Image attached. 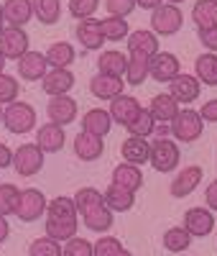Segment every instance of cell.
Masks as SVG:
<instances>
[{
	"instance_id": "cell-1",
	"label": "cell",
	"mask_w": 217,
	"mask_h": 256,
	"mask_svg": "<svg viewBox=\"0 0 217 256\" xmlns=\"http://www.w3.org/2000/svg\"><path fill=\"white\" fill-rule=\"evenodd\" d=\"M3 126L15 136H26L36 128V108L26 100H15L5 105L3 110Z\"/></svg>"
},
{
	"instance_id": "cell-2",
	"label": "cell",
	"mask_w": 217,
	"mask_h": 256,
	"mask_svg": "<svg viewBox=\"0 0 217 256\" xmlns=\"http://www.w3.org/2000/svg\"><path fill=\"white\" fill-rule=\"evenodd\" d=\"M179 159H182V152H179V144L174 138H156L151 144V154H148V164L156 169V172L166 174V172H174L179 166Z\"/></svg>"
},
{
	"instance_id": "cell-3",
	"label": "cell",
	"mask_w": 217,
	"mask_h": 256,
	"mask_svg": "<svg viewBox=\"0 0 217 256\" xmlns=\"http://www.w3.org/2000/svg\"><path fill=\"white\" fill-rule=\"evenodd\" d=\"M182 26H184V13L179 10V6L161 3L156 10H151V31L156 36H174L182 31Z\"/></svg>"
},
{
	"instance_id": "cell-4",
	"label": "cell",
	"mask_w": 217,
	"mask_h": 256,
	"mask_svg": "<svg viewBox=\"0 0 217 256\" xmlns=\"http://www.w3.org/2000/svg\"><path fill=\"white\" fill-rule=\"evenodd\" d=\"M171 136L179 138L184 144H192L197 141L202 136V128H205V120L200 116V110H192V108H182L177 113V118H174L171 123Z\"/></svg>"
},
{
	"instance_id": "cell-5",
	"label": "cell",
	"mask_w": 217,
	"mask_h": 256,
	"mask_svg": "<svg viewBox=\"0 0 217 256\" xmlns=\"http://www.w3.org/2000/svg\"><path fill=\"white\" fill-rule=\"evenodd\" d=\"M13 169L20 177H33L43 169V152L36 146V141L20 144L13 152Z\"/></svg>"
},
{
	"instance_id": "cell-6",
	"label": "cell",
	"mask_w": 217,
	"mask_h": 256,
	"mask_svg": "<svg viewBox=\"0 0 217 256\" xmlns=\"http://www.w3.org/2000/svg\"><path fill=\"white\" fill-rule=\"evenodd\" d=\"M46 205H49V200L43 198L41 190H36V187L20 190V200H18L15 218L23 220V223H33V220H38L43 212H46Z\"/></svg>"
},
{
	"instance_id": "cell-7",
	"label": "cell",
	"mask_w": 217,
	"mask_h": 256,
	"mask_svg": "<svg viewBox=\"0 0 217 256\" xmlns=\"http://www.w3.org/2000/svg\"><path fill=\"white\" fill-rule=\"evenodd\" d=\"M182 226L187 228V233L192 238H205V236H210V233L215 230V212L210 208H205V205L189 208L184 212V223Z\"/></svg>"
},
{
	"instance_id": "cell-8",
	"label": "cell",
	"mask_w": 217,
	"mask_h": 256,
	"mask_svg": "<svg viewBox=\"0 0 217 256\" xmlns=\"http://www.w3.org/2000/svg\"><path fill=\"white\" fill-rule=\"evenodd\" d=\"M179 72H182V62L171 52H156L148 59V77H154L156 82H171Z\"/></svg>"
},
{
	"instance_id": "cell-9",
	"label": "cell",
	"mask_w": 217,
	"mask_h": 256,
	"mask_svg": "<svg viewBox=\"0 0 217 256\" xmlns=\"http://www.w3.org/2000/svg\"><path fill=\"white\" fill-rule=\"evenodd\" d=\"M128 56H143V59H151L159 49V36L151 31V28H138V31H130L128 38Z\"/></svg>"
},
{
	"instance_id": "cell-10",
	"label": "cell",
	"mask_w": 217,
	"mask_h": 256,
	"mask_svg": "<svg viewBox=\"0 0 217 256\" xmlns=\"http://www.w3.org/2000/svg\"><path fill=\"white\" fill-rule=\"evenodd\" d=\"M202 177H205V172H202L200 164H189V166L179 169L177 177H174L171 184H169L171 198H187V195H192V192L200 187Z\"/></svg>"
},
{
	"instance_id": "cell-11",
	"label": "cell",
	"mask_w": 217,
	"mask_h": 256,
	"mask_svg": "<svg viewBox=\"0 0 217 256\" xmlns=\"http://www.w3.org/2000/svg\"><path fill=\"white\" fill-rule=\"evenodd\" d=\"M200 92H202V84H200V80L194 77V74H184V72H179L177 77L169 82V95L177 100L179 105H189V102H194V100L200 98Z\"/></svg>"
},
{
	"instance_id": "cell-12",
	"label": "cell",
	"mask_w": 217,
	"mask_h": 256,
	"mask_svg": "<svg viewBox=\"0 0 217 256\" xmlns=\"http://www.w3.org/2000/svg\"><path fill=\"white\" fill-rule=\"evenodd\" d=\"M77 113H79V105L74 98L69 95H56L49 100L46 105V116H49V123H56V126H69L72 120H77Z\"/></svg>"
},
{
	"instance_id": "cell-13",
	"label": "cell",
	"mask_w": 217,
	"mask_h": 256,
	"mask_svg": "<svg viewBox=\"0 0 217 256\" xmlns=\"http://www.w3.org/2000/svg\"><path fill=\"white\" fill-rule=\"evenodd\" d=\"M15 64H18V77H23L26 82H38V80L46 77V72H49L46 54H43V52H33V49H28Z\"/></svg>"
},
{
	"instance_id": "cell-14",
	"label": "cell",
	"mask_w": 217,
	"mask_h": 256,
	"mask_svg": "<svg viewBox=\"0 0 217 256\" xmlns=\"http://www.w3.org/2000/svg\"><path fill=\"white\" fill-rule=\"evenodd\" d=\"M0 52L5 59H20L28 52V34L26 28H15V26H5L0 34Z\"/></svg>"
},
{
	"instance_id": "cell-15",
	"label": "cell",
	"mask_w": 217,
	"mask_h": 256,
	"mask_svg": "<svg viewBox=\"0 0 217 256\" xmlns=\"http://www.w3.org/2000/svg\"><path fill=\"white\" fill-rule=\"evenodd\" d=\"M74 36H77V41L82 44V49H87V52H97V49H102V44H105L102 26H100V20H97V18L77 20Z\"/></svg>"
},
{
	"instance_id": "cell-16",
	"label": "cell",
	"mask_w": 217,
	"mask_h": 256,
	"mask_svg": "<svg viewBox=\"0 0 217 256\" xmlns=\"http://www.w3.org/2000/svg\"><path fill=\"white\" fill-rule=\"evenodd\" d=\"M64 128L56 123H43L36 131V146L41 148L43 154H56L64 148Z\"/></svg>"
},
{
	"instance_id": "cell-17",
	"label": "cell",
	"mask_w": 217,
	"mask_h": 256,
	"mask_svg": "<svg viewBox=\"0 0 217 256\" xmlns=\"http://www.w3.org/2000/svg\"><path fill=\"white\" fill-rule=\"evenodd\" d=\"M125 90V82L123 77H110V74H95L90 80V92L100 100H115L118 95H123Z\"/></svg>"
},
{
	"instance_id": "cell-18",
	"label": "cell",
	"mask_w": 217,
	"mask_h": 256,
	"mask_svg": "<svg viewBox=\"0 0 217 256\" xmlns=\"http://www.w3.org/2000/svg\"><path fill=\"white\" fill-rule=\"evenodd\" d=\"M41 84L49 98L69 95V90L74 88V74H72V70H49L46 77L41 80Z\"/></svg>"
},
{
	"instance_id": "cell-19",
	"label": "cell",
	"mask_w": 217,
	"mask_h": 256,
	"mask_svg": "<svg viewBox=\"0 0 217 256\" xmlns=\"http://www.w3.org/2000/svg\"><path fill=\"white\" fill-rule=\"evenodd\" d=\"M110 128H113V118H110V110H105V108H92L82 118V131L92 134L97 138H105L110 134Z\"/></svg>"
},
{
	"instance_id": "cell-20",
	"label": "cell",
	"mask_w": 217,
	"mask_h": 256,
	"mask_svg": "<svg viewBox=\"0 0 217 256\" xmlns=\"http://www.w3.org/2000/svg\"><path fill=\"white\" fill-rule=\"evenodd\" d=\"M143 108V105L133 98V95H118L115 100H110V118L113 123H120V126H128L130 120H133L138 116V110Z\"/></svg>"
},
{
	"instance_id": "cell-21",
	"label": "cell",
	"mask_w": 217,
	"mask_h": 256,
	"mask_svg": "<svg viewBox=\"0 0 217 256\" xmlns=\"http://www.w3.org/2000/svg\"><path fill=\"white\" fill-rule=\"evenodd\" d=\"M113 184L128 190V192H136L143 187V172H141V166L136 164H128V162H120L115 169H113Z\"/></svg>"
},
{
	"instance_id": "cell-22",
	"label": "cell",
	"mask_w": 217,
	"mask_h": 256,
	"mask_svg": "<svg viewBox=\"0 0 217 256\" xmlns=\"http://www.w3.org/2000/svg\"><path fill=\"white\" fill-rule=\"evenodd\" d=\"M3 16H5L8 26L23 28L28 20L33 18V3H31V0H5V3H3Z\"/></svg>"
},
{
	"instance_id": "cell-23",
	"label": "cell",
	"mask_w": 217,
	"mask_h": 256,
	"mask_svg": "<svg viewBox=\"0 0 217 256\" xmlns=\"http://www.w3.org/2000/svg\"><path fill=\"white\" fill-rule=\"evenodd\" d=\"M102 152H105V141L102 138H97L92 134H84V131H79L74 136V154H77V159L95 162V159L102 156Z\"/></svg>"
},
{
	"instance_id": "cell-24",
	"label": "cell",
	"mask_w": 217,
	"mask_h": 256,
	"mask_svg": "<svg viewBox=\"0 0 217 256\" xmlns=\"http://www.w3.org/2000/svg\"><path fill=\"white\" fill-rule=\"evenodd\" d=\"M120 154H123V162L141 166V164L148 162L151 141H148V138H138V136H128V138L120 144Z\"/></svg>"
},
{
	"instance_id": "cell-25",
	"label": "cell",
	"mask_w": 217,
	"mask_h": 256,
	"mask_svg": "<svg viewBox=\"0 0 217 256\" xmlns=\"http://www.w3.org/2000/svg\"><path fill=\"white\" fill-rule=\"evenodd\" d=\"M77 59V52L69 41H54V44L46 49V62L49 70H69L72 62Z\"/></svg>"
},
{
	"instance_id": "cell-26",
	"label": "cell",
	"mask_w": 217,
	"mask_h": 256,
	"mask_svg": "<svg viewBox=\"0 0 217 256\" xmlns=\"http://www.w3.org/2000/svg\"><path fill=\"white\" fill-rule=\"evenodd\" d=\"M148 110H151V116H154L156 123H171L182 108H179V102L174 100L169 92H161V95H154V100H151V105H148Z\"/></svg>"
},
{
	"instance_id": "cell-27",
	"label": "cell",
	"mask_w": 217,
	"mask_h": 256,
	"mask_svg": "<svg viewBox=\"0 0 217 256\" xmlns=\"http://www.w3.org/2000/svg\"><path fill=\"white\" fill-rule=\"evenodd\" d=\"M128 67V56L118 49H107L97 56V70L100 74H110V77H123Z\"/></svg>"
},
{
	"instance_id": "cell-28",
	"label": "cell",
	"mask_w": 217,
	"mask_h": 256,
	"mask_svg": "<svg viewBox=\"0 0 217 256\" xmlns=\"http://www.w3.org/2000/svg\"><path fill=\"white\" fill-rule=\"evenodd\" d=\"M82 220H84V226L90 228V230L102 233V236H105V233L113 228V223H115V212L102 202L100 208H95V210H90V212H84Z\"/></svg>"
},
{
	"instance_id": "cell-29",
	"label": "cell",
	"mask_w": 217,
	"mask_h": 256,
	"mask_svg": "<svg viewBox=\"0 0 217 256\" xmlns=\"http://www.w3.org/2000/svg\"><path fill=\"white\" fill-rule=\"evenodd\" d=\"M105 205L110 208L113 212H128L130 208L136 205V195L110 182V184H107V190H105Z\"/></svg>"
},
{
	"instance_id": "cell-30",
	"label": "cell",
	"mask_w": 217,
	"mask_h": 256,
	"mask_svg": "<svg viewBox=\"0 0 217 256\" xmlns=\"http://www.w3.org/2000/svg\"><path fill=\"white\" fill-rule=\"evenodd\" d=\"M194 77L200 80V84L217 88V56L210 52L197 56V62H194Z\"/></svg>"
},
{
	"instance_id": "cell-31",
	"label": "cell",
	"mask_w": 217,
	"mask_h": 256,
	"mask_svg": "<svg viewBox=\"0 0 217 256\" xmlns=\"http://www.w3.org/2000/svg\"><path fill=\"white\" fill-rule=\"evenodd\" d=\"M192 20L197 28L217 26V0H197L192 6Z\"/></svg>"
},
{
	"instance_id": "cell-32",
	"label": "cell",
	"mask_w": 217,
	"mask_h": 256,
	"mask_svg": "<svg viewBox=\"0 0 217 256\" xmlns=\"http://www.w3.org/2000/svg\"><path fill=\"white\" fill-rule=\"evenodd\" d=\"M46 218H49V220H74V218H79V216H77V208H74V200H72V198H64V195L49 200V205H46Z\"/></svg>"
},
{
	"instance_id": "cell-33",
	"label": "cell",
	"mask_w": 217,
	"mask_h": 256,
	"mask_svg": "<svg viewBox=\"0 0 217 256\" xmlns=\"http://www.w3.org/2000/svg\"><path fill=\"white\" fill-rule=\"evenodd\" d=\"M72 200H74V208H77V216L82 218L84 212L100 208L105 202V195H102L100 190H95V187H82V190H77V195Z\"/></svg>"
},
{
	"instance_id": "cell-34",
	"label": "cell",
	"mask_w": 217,
	"mask_h": 256,
	"mask_svg": "<svg viewBox=\"0 0 217 256\" xmlns=\"http://www.w3.org/2000/svg\"><path fill=\"white\" fill-rule=\"evenodd\" d=\"M100 26H102L105 41H123V38H128V34H130L128 20L120 18V16H105V18L100 20Z\"/></svg>"
},
{
	"instance_id": "cell-35",
	"label": "cell",
	"mask_w": 217,
	"mask_h": 256,
	"mask_svg": "<svg viewBox=\"0 0 217 256\" xmlns=\"http://www.w3.org/2000/svg\"><path fill=\"white\" fill-rule=\"evenodd\" d=\"M33 3V16L43 26H54L61 16V0H31Z\"/></svg>"
},
{
	"instance_id": "cell-36",
	"label": "cell",
	"mask_w": 217,
	"mask_h": 256,
	"mask_svg": "<svg viewBox=\"0 0 217 256\" xmlns=\"http://www.w3.org/2000/svg\"><path fill=\"white\" fill-rule=\"evenodd\" d=\"M192 246V236L187 233L184 226H174L164 233V248L171 251V254H182Z\"/></svg>"
},
{
	"instance_id": "cell-37",
	"label": "cell",
	"mask_w": 217,
	"mask_h": 256,
	"mask_svg": "<svg viewBox=\"0 0 217 256\" xmlns=\"http://www.w3.org/2000/svg\"><path fill=\"white\" fill-rule=\"evenodd\" d=\"M77 228H79V220H49L46 218V236L54 238V241H69L77 236Z\"/></svg>"
},
{
	"instance_id": "cell-38",
	"label": "cell",
	"mask_w": 217,
	"mask_h": 256,
	"mask_svg": "<svg viewBox=\"0 0 217 256\" xmlns=\"http://www.w3.org/2000/svg\"><path fill=\"white\" fill-rule=\"evenodd\" d=\"M125 128H128V134H130V136L146 138V136L154 134L156 120H154V116H151V110H148V108H141V110H138V116H136L133 120H130Z\"/></svg>"
},
{
	"instance_id": "cell-39",
	"label": "cell",
	"mask_w": 217,
	"mask_h": 256,
	"mask_svg": "<svg viewBox=\"0 0 217 256\" xmlns=\"http://www.w3.org/2000/svg\"><path fill=\"white\" fill-rule=\"evenodd\" d=\"M18 200H20V190H18L15 184H10V182L0 184V216H3V218L15 216Z\"/></svg>"
},
{
	"instance_id": "cell-40",
	"label": "cell",
	"mask_w": 217,
	"mask_h": 256,
	"mask_svg": "<svg viewBox=\"0 0 217 256\" xmlns=\"http://www.w3.org/2000/svg\"><path fill=\"white\" fill-rule=\"evenodd\" d=\"M146 77H148V59H143V56H128L125 82L128 84H143Z\"/></svg>"
},
{
	"instance_id": "cell-41",
	"label": "cell",
	"mask_w": 217,
	"mask_h": 256,
	"mask_svg": "<svg viewBox=\"0 0 217 256\" xmlns=\"http://www.w3.org/2000/svg\"><path fill=\"white\" fill-rule=\"evenodd\" d=\"M64 254V246L49 236H41L36 241H31L28 246V256H61Z\"/></svg>"
},
{
	"instance_id": "cell-42",
	"label": "cell",
	"mask_w": 217,
	"mask_h": 256,
	"mask_svg": "<svg viewBox=\"0 0 217 256\" xmlns=\"http://www.w3.org/2000/svg\"><path fill=\"white\" fill-rule=\"evenodd\" d=\"M18 92H20V82L13 74H8V72L0 74V105L15 102L18 100Z\"/></svg>"
},
{
	"instance_id": "cell-43",
	"label": "cell",
	"mask_w": 217,
	"mask_h": 256,
	"mask_svg": "<svg viewBox=\"0 0 217 256\" xmlns=\"http://www.w3.org/2000/svg\"><path fill=\"white\" fill-rule=\"evenodd\" d=\"M61 256H95V248H92V241H87L82 236H74L64 244V254Z\"/></svg>"
},
{
	"instance_id": "cell-44",
	"label": "cell",
	"mask_w": 217,
	"mask_h": 256,
	"mask_svg": "<svg viewBox=\"0 0 217 256\" xmlns=\"http://www.w3.org/2000/svg\"><path fill=\"white\" fill-rule=\"evenodd\" d=\"M69 13L77 18V20H84V18H92L95 10L100 8V0H69Z\"/></svg>"
},
{
	"instance_id": "cell-45",
	"label": "cell",
	"mask_w": 217,
	"mask_h": 256,
	"mask_svg": "<svg viewBox=\"0 0 217 256\" xmlns=\"http://www.w3.org/2000/svg\"><path fill=\"white\" fill-rule=\"evenodd\" d=\"M92 248H95V256H115L120 248H123V244H120V238H115V236H100L95 244H92Z\"/></svg>"
},
{
	"instance_id": "cell-46",
	"label": "cell",
	"mask_w": 217,
	"mask_h": 256,
	"mask_svg": "<svg viewBox=\"0 0 217 256\" xmlns=\"http://www.w3.org/2000/svg\"><path fill=\"white\" fill-rule=\"evenodd\" d=\"M105 8H107V13H110V16H120V18H125V16L133 13L136 0H105Z\"/></svg>"
},
{
	"instance_id": "cell-47",
	"label": "cell",
	"mask_w": 217,
	"mask_h": 256,
	"mask_svg": "<svg viewBox=\"0 0 217 256\" xmlns=\"http://www.w3.org/2000/svg\"><path fill=\"white\" fill-rule=\"evenodd\" d=\"M197 36H200L202 46L210 54H217V26H212V28H197Z\"/></svg>"
},
{
	"instance_id": "cell-48",
	"label": "cell",
	"mask_w": 217,
	"mask_h": 256,
	"mask_svg": "<svg viewBox=\"0 0 217 256\" xmlns=\"http://www.w3.org/2000/svg\"><path fill=\"white\" fill-rule=\"evenodd\" d=\"M200 116H202V120H207V123H217V98H212V100H207V102L202 105Z\"/></svg>"
},
{
	"instance_id": "cell-49",
	"label": "cell",
	"mask_w": 217,
	"mask_h": 256,
	"mask_svg": "<svg viewBox=\"0 0 217 256\" xmlns=\"http://www.w3.org/2000/svg\"><path fill=\"white\" fill-rule=\"evenodd\" d=\"M205 208H210L212 212H217V180H212L210 184H207V190H205Z\"/></svg>"
},
{
	"instance_id": "cell-50",
	"label": "cell",
	"mask_w": 217,
	"mask_h": 256,
	"mask_svg": "<svg viewBox=\"0 0 217 256\" xmlns=\"http://www.w3.org/2000/svg\"><path fill=\"white\" fill-rule=\"evenodd\" d=\"M8 166H13V148L0 141V172L8 169Z\"/></svg>"
},
{
	"instance_id": "cell-51",
	"label": "cell",
	"mask_w": 217,
	"mask_h": 256,
	"mask_svg": "<svg viewBox=\"0 0 217 256\" xmlns=\"http://www.w3.org/2000/svg\"><path fill=\"white\" fill-rule=\"evenodd\" d=\"M8 236H10V223H8V218L0 216V244H5Z\"/></svg>"
},
{
	"instance_id": "cell-52",
	"label": "cell",
	"mask_w": 217,
	"mask_h": 256,
	"mask_svg": "<svg viewBox=\"0 0 217 256\" xmlns=\"http://www.w3.org/2000/svg\"><path fill=\"white\" fill-rule=\"evenodd\" d=\"M164 0H136V6H141L143 10H156Z\"/></svg>"
},
{
	"instance_id": "cell-53",
	"label": "cell",
	"mask_w": 217,
	"mask_h": 256,
	"mask_svg": "<svg viewBox=\"0 0 217 256\" xmlns=\"http://www.w3.org/2000/svg\"><path fill=\"white\" fill-rule=\"evenodd\" d=\"M5 28V16H3V3H0V34Z\"/></svg>"
},
{
	"instance_id": "cell-54",
	"label": "cell",
	"mask_w": 217,
	"mask_h": 256,
	"mask_svg": "<svg viewBox=\"0 0 217 256\" xmlns=\"http://www.w3.org/2000/svg\"><path fill=\"white\" fill-rule=\"evenodd\" d=\"M5 62H8V59L3 56V52H0V74H3V72H5Z\"/></svg>"
},
{
	"instance_id": "cell-55",
	"label": "cell",
	"mask_w": 217,
	"mask_h": 256,
	"mask_svg": "<svg viewBox=\"0 0 217 256\" xmlns=\"http://www.w3.org/2000/svg\"><path fill=\"white\" fill-rule=\"evenodd\" d=\"M115 256H133V254H130V251H128V248H125V246H123V248H120V251H118V254H115Z\"/></svg>"
},
{
	"instance_id": "cell-56",
	"label": "cell",
	"mask_w": 217,
	"mask_h": 256,
	"mask_svg": "<svg viewBox=\"0 0 217 256\" xmlns=\"http://www.w3.org/2000/svg\"><path fill=\"white\" fill-rule=\"evenodd\" d=\"M164 3H171V6H179V3H184V0H164Z\"/></svg>"
},
{
	"instance_id": "cell-57",
	"label": "cell",
	"mask_w": 217,
	"mask_h": 256,
	"mask_svg": "<svg viewBox=\"0 0 217 256\" xmlns=\"http://www.w3.org/2000/svg\"><path fill=\"white\" fill-rule=\"evenodd\" d=\"M0 123H3V105H0Z\"/></svg>"
}]
</instances>
